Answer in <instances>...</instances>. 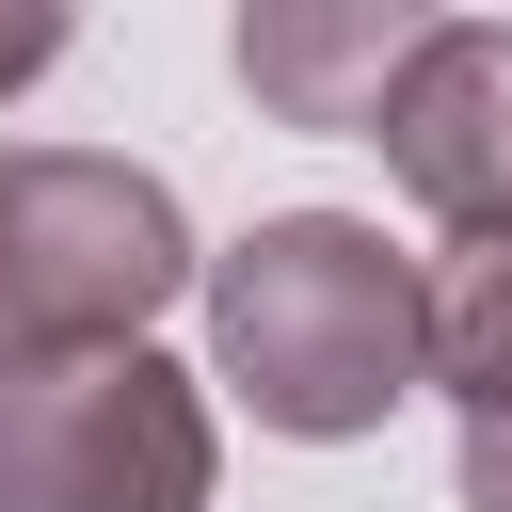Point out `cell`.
Segmentation results:
<instances>
[{
    "label": "cell",
    "instance_id": "cell-8",
    "mask_svg": "<svg viewBox=\"0 0 512 512\" xmlns=\"http://www.w3.org/2000/svg\"><path fill=\"white\" fill-rule=\"evenodd\" d=\"M464 512H512V416H464Z\"/></svg>",
    "mask_w": 512,
    "mask_h": 512
},
{
    "label": "cell",
    "instance_id": "cell-7",
    "mask_svg": "<svg viewBox=\"0 0 512 512\" xmlns=\"http://www.w3.org/2000/svg\"><path fill=\"white\" fill-rule=\"evenodd\" d=\"M64 48H80V16H64V0H0V96H32Z\"/></svg>",
    "mask_w": 512,
    "mask_h": 512
},
{
    "label": "cell",
    "instance_id": "cell-1",
    "mask_svg": "<svg viewBox=\"0 0 512 512\" xmlns=\"http://www.w3.org/2000/svg\"><path fill=\"white\" fill-rule=\"evenodd\" d=\"M208 288V384L256 400L288 448H352L416 400V256L352 208H272L256 240L192 256Z\"/></svg>",
    "mask_w": 512,
    "mask_h": 512
},
{
    "label": "cell",
    "instance_id": "cell-5",
    "mask_svg": "<svg viewBox=\"0 0 512 512\" xmlns=\"http://www.w3.org/2000/svg\"><path fill=\"white\" fill-rule=\"evenodd\" d=\"M416 0H256L240 16V80H256V112H288V128H368L384 112V80L416 64Z\"/></svg>",
    "mask_w": 512,
    "mask_h": 512
},
{
    "label": "cell",
    "instance_id": "cell-4",
    "mask_svg": "<svg viewBox=\"0 0 512 512\" xmlns=\"http://www.w3.org/2000/svg\"><path fill=\"white\" fill-rule=\"evenodd\" d=\"M368 144H384V176L448 224V256H464V240H512V32H496V16H432L416 64L384 80Z\"/></svg>",
    "mask_w": 512,
    "mask_h": 512
},
{
    "label": "cell",
    "instance_id": "cell-2",
    "mask_svg": "<svg viewBox=\"0 0 512 512\" xmlns=\"http://www.w3.org/2000/svg\"><path fill=\"white\" fill-rule=\"evenodd\" d=\"M224 416L160 336L0 368V512H208Z\"/></svg>",
    "mask_w": 512,
    "mask_h": 512
},
{
    "label": "cell",
    "instance_id": "cell-6",
    "mask_svg": "<svg viewBox=\"0 0 512 512\" xmlns=\"http://www.w3.org/2000/svg\"><path fill=\"white\" fill-rule=\"evenodd\" d=\"M416 384H448L464 416H512V240H464L448 272H416Z\"/></svg>",
    "mask_w": 512,
    "mask_h": 512
},
{
    "label": "cell",
    "instance_id": "cell-3",
    "mask_svg": "<svg viewBox=\"0 0 512 512\" xmlns=\"http://www.w3.org/2000/svg\"><path fill=\"white\" fill-rule=\"evenodd\" d=\"M176 288H192V224L144 160L0 144V368L16 352H112Z\"/></svg>",
    "mask_w": 512,
    "mask_h": 512
}]
</instances>
